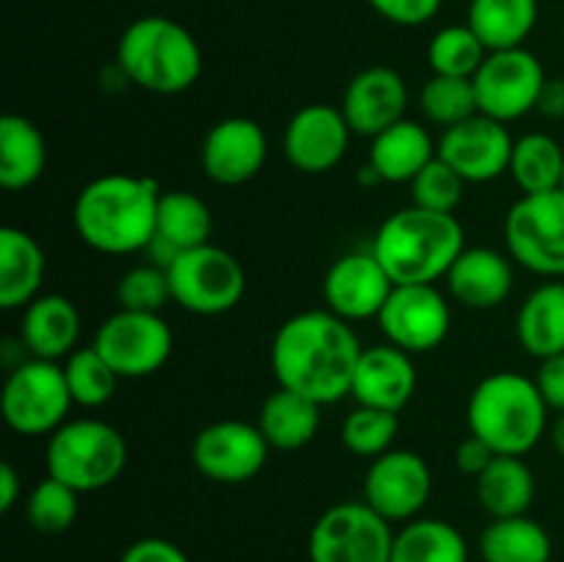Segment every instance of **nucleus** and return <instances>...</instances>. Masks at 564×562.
Masks as SVG:
<instances>
[{"label":"nucleus","instance_id":"34","mask_svg":"<svg viewBox=\"0 0 564 562\" xmlns=\"http://www.w3.org/2000/svg\"><path fill=\"white\" fill-rule=\"evenodd\" d=\"M160 240L171 242L176 251L207 246L213 237V213L207 202L191 191H163L158 204V229Z\"/></svg>","mask_w":564,"mask_h":562},{"label":"nucleus","instance_id":"31","mask_svg":"<svg viewBox=\"0 0 564 562\" xmlns=\"http://www.w3.org/2000/svg\"><path fill=\"white\" fill-rule=\"evenodd\" d=\"M482 562H551V534L529 516L490 518L479 534Z\"/></svg>","mask_w":564,"mask_h":562},{"label":"nucleus","instance_id":"11","mask_svg":"<svg viewBox=\"0 0 564 562\" xmlns=\"http://www.w3.org/2000/svg\"><path fill=\"white\" fill-rule=\"evenodd\" d=\"M94 347L119 378H149L169 364L174 353V331L163 314L119 309L94 334Z\"/></svg>","mask_w":564,"mask_h":562},{"label":"nucleus","instance_id":"5","mask_svg":"<svg viewBox=\"0 0 564 562\" xmlns=\"http://www.w3.org/2000/svg\"><path fill=\"white\" fill-rule=\"evenodd\" d=\"M116 66L143 91L171 97L196 86L204 55L196 36L176 20L141 17L121 33Z\"/></svg>","mask_w":564,"mask_h":562},{"label":"nucleus","instance_id":"43","mask_svg":"<svg viewBox=\"0 0 564 562\" xmlns=\"http://www.w3.org/2000/svg\"><path fill=\"white\" fill-rule=\"evenodd\" d=\"M119 562H191V556L165 538H141L127 545Z\"/></svg>","mask_w":564,"mask_h":562},{"label":"nucleus","instance_id":"29","mask_svg":"<svg viewBox=\"0 0 564 562\" xmlns=\"http://www.w3.org/2000/svg\"><path fill=\"white\" fill-rule=\"evenodd\" d=\"M534 490L532 468L518 455H496L477 477V499L490 518L527 516Z\"/></svg>","mask_w":564,"mask_h":562},{"label":"nucleus","instance_id":"15","mask_svg":"<svg viewBox=\"0 0 564 562\" xmlns=\"http://www.w3.org/2000/svg\"><path fill=\"white\" fill-rule=\"evenodd\" d=\"M270 455V444L259 424L240 419H220L198 430L191 446V461L207 479L220 485H240L257 477Z\"/></svg>","mask_w":564,"mask_h":562},{"label":"nucleus","instance_id":"22","mask_svg":"<svg viewBox=\"0 0 564 562\" xmlns=\"http://www.w3.org/2000/svg\"><path fill=\"white\" fill-rule=\"evenodd\" d=\"M516 273L512 259L496 248H463L446 273L449 295L466 309H496L510 298Z\"/></svg>","mask_w":564,"mask_h":562},{"label":"nucleus","instance_id":"18","mask_svg":"<svg viewBox=\"0 0 564 562\" xmlns=\"http://www.w3.org/2000/svg\"><path fill=\"white\" fill-rule=\"evenodd\" d=\"M350 125L341 108L312 102L297 110L284 130V154L301 174H325L345 160L350 147Z\"/></svg>","mask_w":564,"mask_h":562},{"label":"nucleus","instance_id":"20","mask_svg":"<svg viewBox=\"0 0 564 562\" xmlns=\"http://www.w3.org/2000/svg\"><path fill=\"white\" fill-rule=\"evenodd\" d=\"M339 108L350 125L352 136H364L372 141L375 136L405 119V77L391 66H369L347 83Z\"/></svg>","mask_w":564,"mask_h":562},{"label":"nucleus","instance_id":"38","mask_svg":"<svg viewBox=\"0 0 564 562\" xmlns=\"http://www.w3.org/2000/svg\"><path fill=\"white\" fill-rule=\"evenodd\" d=\"M397 433H400V417L394 411L369 406H358L356 411L347 413L339 430L345 450L369 461L394 450Z\"/></svg>","mask_w":564,"mask_h":562},{"label":"nucleus","instance_id":"1","mask_svg":"<svg viewBox=\"0 0 564 562\" xmlns=\"http://www.w3.org/2000/svg\"><path fill=\"white\" fill-rule=\"evenodd\" d=\"M364 347L352 323L328 309H308L284 320L270 345V367L281 389L319 406L350 397Z\"/></svg>","mask_w":564,"mask_h":562},{"label":"nucleus","instance_id":"16","mask_svg":"<svg viewBox=\"0 0 564 562\" xmlns=\"http://www.w3.org/2000/svg\"><path fill=\"white\" fill-rule=\"evenodd\" d=\"M512 147L516 138L510 136L507 125L477 114L441 132L438 158L449 163L466 185H482L510 171Z\"/></svg>","mask_w":564,"mask_h":562},{"label":"nucleus","instance_id":"44","mask_svg":"<svg viewBox=\"0 0 564 562\" xmlns=\"http://www.w3.org/2000/svg\"><path fill=\"white\" fill-rule=\"evenodd\" d=\"M534 383H538L540 395L549 402L551 411H564V353H556V356L540 361Z\"/></svg>","mask_w":564,"mask_h":562},{"label":"nucleus","instance_id":"4","mask_svg":"<svg viewBox=\"0 0 564 562\" xmlns=\"http://www.w3.org/2000/svg\"><path fill=\"white\" fill-rule=\"evenodd\" d=\"M549 402L534 378L521 372H490L468 397V433L482 439L496 455H529L549 433Z\"/></svg>","mask_w":564,"mask_h":562},{"label":"nucleus","instance_id":"49","mask_svg":"<svg viewBox=\"0 0 564 562\" xmlns=\"http://www.w3.org/2000/svg\"><path fill=\"white\" fill-rule=\"evenodd\" d=\"M562 187H564V180H562Z\"/></svg>","mask_w":564,"mask_h":562},{"label":"nucleus","instance_id":"3","mask_svg":"<svg viewBox=\"0 0 564 562\" xmlns=\"http://www.w3.org/2000/svg\"><path fill=\"white\" fill-rule=\"evenodd\" d=\"M369 248L394 284H435L466 248V231L455 215L411 204L380 224Z\"/></svg>","mask_w":564,"mask_h":562},{"label":"nucleus","instance_id":"10","mask_svg":"<svg viewBox=\"0 0 564 562\" xmlns=\"http://www.w3.org/2000/svg\"><path fill=\"white\" fill-rule=\"evenodd\" d=\"M394 523L367 501H339L314 521L308 562H391Z\"/></svg>","mask_w":564,"mask_h":562},{"label":"nucleus","instance_id":"23","mask_svg":"<svg viewBox=\"0 0 564 562\" xmlns=\"http://www.w3.org/2000/svg\"><path fill=\"white\" fill-rule=\"evenodd\" d=\"M80 342V312L75 303L58 292H44L22 309L20 345L28 356L64 361Z\"/></svg>","mask_w":564,"mask_h":562},{"label":"nucleus","instance_id":"27","mask_svg":"<svg viewBox=\"0 0 564 562\" xmlns=\"http://www.w3.org/2000/svg\"><path fill=\"white\" fill-rule=\"evenodd\" d=\"M47 169V141L31 119L6 114L0 119V185L28 191Z\"/></svg>","mask_w":564,"mask_h":562},{"label":"nucleus","instance_id":"35","mask_svg":"<svg viewBox=\"0 0 564 562\" xmlns=\"http://www.w3.org/2000/svg\"><path fill=\"white\" fill-rule=\"evenodd\" d=\"M64 375L72 400L80 408H102L105 402L113 400L119 383V375L94 345L69 353L64 358Z\"/></svg>","mask_w":564,"mask_h":562},{"label":"nucleus","instance_id":"8","mask_svg":"<svg viewBox=\"0 0 564 562\" xmlns=\"http://www.w3.org/2000/svg\"><path fill=\"white\" fill-rule=\"evenodd\" d=\"M169 281L176 306L202 317L231 312L248 287L240 259L213 242L182 251L169 268Z\"/></svg>","mask_w":564,"mask_h":562},{"label":"nucleus","instance_id":"12","mask_svg":"<svg viewBox=\"0 0 564 562\" xmlns=\"http://www.w3.org/2000/svg\"><path fill=\"white\" fill-rule=\"evenodd\" d=\"M471 80L479 114L510 125L538 110L540 94L549 77L532 50L512 47L485 55L482 66Z\"/></svg>","mask_w":564,"mask_h":562},{"label":"nucleus","instance_id":"32","mask_svg":"<svg viewBox=\"0 0 564 562\" xmlns=\"http://www.w3.org/2000/svg\"><path fill=\"white\" fill-rule=\"evenodd\" d=\"M391 562H468V543L441 518H413L394 532Z\"/></svg>","mask_w":564,"mask_h":562},{"label":"nucleus","instance_id":"30","mask_svg":"<svg viewBox=\"0 0 564 562\" xmlns=\"http://www.w3.org/2000/svg\"><path fill=\"white\" fill-rule=\"evenodd\" d=\"M538 0H471L466 25L482 39L488 53L523 47L538 25Z\"/></svg>","mask_w":564,"mask_h":562},{"label":"nucleus","instance_id":"19","mask_svg":"<svg viewBox=\"0 0 564 562\" xmlns=\"http://www.w3.org/2000/svg\"><path fill=\"white\" fill-rule=\"evenodd\" d=\"M268 163V136L246 116H229L209 127L202 143V169L215 185H246Z\"/></svg>","mask_w":564,"mask_h":562},{"label":"nucleus","instance_id":"47","mask_svg":"<svg viewBox=\"0 0 564 562\" xmlns=\"http://www.w3.org/2000/svg\"><path fill=\"white\" fill-rule=\"evenodd\" d=\"M22 494V483H20V474L11 463H3L0 466V512H11L14 505L20 501Z\"/></svg>","mask_w":564,"mask_h":562},{"label":"nucleus","instance_id":"33","mask_svg":"<svg viewBox=\"0 0 564 562\" xmlns=\"http://www.w3.org/2000/svg\"><path fill=\"white\" fill-rule=\"evenodd\" d=\"M507 174L516 180L523 196L560 191L564 180V149L549 132H527L516 138Z\"/></svg>","mask_w":564,"mask_h":562},{"label":"nucleus","instance_id":"40","mask_svg":"<svg viewBox=\"0 0 564 562\" xmlns=\"http://www.w3.org/2000/svg\"><path fill=\"white\" fill-rule=\"evenodd\" d=\"M463 191H466L463 176L449 163H444L438 154L411 182L413 204L422 209H430V213L455 215V209L463 202Z\"/></svg>","mask_w":564,"mask_h":562},{"label":"nucleus","instance_id":"28","mask_svg":"<svg viewBox=\"0 0 564 562\" xmlns=\"http://www.w3.org/2000/svg\"><path fill=\"white\" fill-rule=\"evenodd\" d=\"M319 411H323L319 402L279 386L273 395L264 397L257 424L268 439L270 450L292 452L312 444L319 430V419H323Z\"/></svg>","mask_w":564,"mask_h":562},{"label":"nucleus","instance_id":"2","mask_svg":"<svg viewBox=\"0 0 564 562\" xmlns=\"http://www.w3.org/2000/svg\"><path fill=\"white\" fill-rule=\"evenodd\" d=\"M160 185L152 176L102 174L77 193L72 224L88 248L110 257L147 251L158 229Z\"/></svg>","mask_w":564,"mask_h":562},{"label":"nucleus","instance_id":"48","mask_svg":"<svg viewBox=\"0 0 564 562\" xmlns=\"http://www.w3.org/2000/svg\"><path fill=\"white\" fill-rule=\"evenodd\" d=\"M551 444L564 457V411L556 413V419L551 422Z\"/></svg>","mask_w":564,"mask_h":562},{"label":"nucleus","instance_id":"7","mask_svg":"<svg viewBox=\"0 0 564 562\" xmlns=\"http://www.w3.org/2000/svg\"><path fill=\"white\" fill-rule=\"evenodd\" d=\"M72 406L61 361L31 356L6 375L0 411L17 435H53L69 419Z\"/></svg>","mask_w":564,"mask_h":562},{"label":"nucleus","instance_id":"13","mask_svg":"<svg viewBox=\"0 0 564 562\" xmlns=\"http://www.w3.org/2000/svg\"><path fill=\"white\" fill-rule=\"evenodd\" d=\"M389 345L422 356L441 347L452 328V309L435 284H394L378 314Z\"/></svg>","mask_w":564,"mask_h":562},{"label":"nucleus","instance_id":"37","mask_svg":"<svg viewBox=\"0 0 564 562\" xmlns=\"http://www.w3.org/2000/svg\"><path fill=\"white\" fill-rule=\"evenodd\" d=\"M488 47L468 25H446L430 39L427 61L433 75L474 77L482 66Z\"/></svg>","mask_w":564,"mask_h":562},{"label":"nucleus","instance_id":"46","mask_svg":"<svg viewBox=\"0 0 564 562\" xmlns=\"http://www.w3.org/2000/svg\"><path fill=\"white\" fill-rule=\"evenodd\" d=\"M538 110L549 119H562L564 116V80L554 77V80H545L543 94H540Z\"/></svg>","mask_w":564,"mask_h":562},{"label":"nucleus","instance_id":"21","mask_svg":"<svg viewBox=\"0 0 564 562\" xmlns=\"http://www.w3.org/2000/svg\"><path fill=\"white\" fill-rule=\"evenodd\" d=\"M419 386V372L413 367L411 353L394 345L364 347L358 358L356 378H352L350 397L358 406L383 408L400 413L413 400Z\"/></svg>","mask_w":564,"mask_h":562},{"label":"nucleus","instance_id":"42","mask_svg":"<svg viewBox=\"0 0 564 562\" xmlns=\"http://www.w3.org/2000/svg\"><path fill=\"white\" fill-rule=\"evenodd\" d=\"M383 20L402 28H416L433 20L444 0H367Z\"/></svg>","mask_w":564,"mask_h":562},{"label":"nucleus","instance_id":"26","mask_svg":"<svg viewBox=\"0 0 564 562\" xmlns=\"http://www.w3.org/2000/svg\"><path fill=\"white\" fill-rule=\"evenodd\" d=\"M516 336L523 353L540 361L564 353V281H545L523 298L516 317Z\"/></svg>","mask_w":564,"mask_h":562},{"label":"nucleus","instance_id":"25","mask_svg":"<svg viewBox=\"0 0 564 562\" xmlns=\"http://www.w3.org/2000/svg\"><path fill=\"white\" fill-rule=\"evenodd\" d=\"M435 154H438V143L433 141L427 127L402 119L372 138L367 163L378 171L380 182H408L411 185L413 176L430 160H435Z\"/></svg>","mask_w":564,"mask_h":562},{"label":"nucleus","instance_id":"41","mask_svg":"<svg viewBox=\"0 0 564 562\" xmlns=\"http://www.w3.org/2000/svg\"><path fill=\"white\" fill-rule=\"evenodd\" d=\"M116 301H119V309H127V312L160 314L165 303L174 301L169 270L158 268V264H138V268L127 270L116 287Z\"/></svg>","mask_w":564,"mask_h":562},{"label":"nucleus","instance_id":"17","mask_svg":"<svg viewBox=\"0 0 564 562\" xmlns=\"http://www.w3.org/2000/svg\"><path fill=\"white\" fill-rule=\"evenodd\" d=\"M391 290H394V281L386 273L372 248L341 253L323 279L325 309L347 323L378 320Z\"/></svg>","mask_w":564,"mask_h":562},{"label":"nucleus","instance_id":"9","mask_svg":"<svg viewBox=\"0 0 564 562\" xmlns=\"http://www.w3.org/2000/svg\"><path fill=\"white\" fill-rule=\"evenodd\" d=\"M512 262L545 279H564V187L521 196L505 220Z\"/></svg>","mask_w":564,"mask_h":562},{"label":"nucleus","instance_id":"45","mask_svg":"<svg viewBox=\"0 0 564 562\" xmlns=\"http://www.w3.org/2000/svg\"><path fill=\"white\" fill-rule=\"evenodd\" d=\"M496 457V452L490 450L488 444H485L482 439H477V435L468 433L466 439L457 444L455 450V466L460 468L463 474H468V477L477 479L479 474L485 472V468L490 466V461Z\"/></svg>","mask_w":564,"mask_h":562},{"label":"nucleus","instance_id":"14","mask_svg":"<svg viewBox=\"0 0 564 562\" xmlns=\"http://www.w3.org/2000/svg\"><path fill=\"white\" fill-rule=\"evenodd\" d=\"M433 494V472L419 452L389 450L364 474V501L389 523L419 518Z\"/></svg>","mask_w":564,"mask_h":562},{"label":"nucleus","instance_id":"36","mask_svg":"<svg viewBox=\"0 0 564 562\" xmlns=\"http://www.w3.org/2000/svg\"><path fill=\"white\" fill-rule=\"evenodd\" d=\"M419 105H422V114L427 116V121L444 127V130L479 114L471 77L433 75L419 94Z\"/></svg>","mask_w":564,"mask_h":562},{"label":"nucleus","instance_id":"6","mask_svg":"<svg viewBox=\"0 0 564 562\" xmlns=\"http://www.w3.org/2000/svg\"><path fill=\"white\" fill-rule=\"evenodd\" d=\"M44 463L50 477L61 479L77 494H94L121 477L127 466V441L102 419H66L47 435Z\"/></svg>","mask_w":564,"mask_h":562},{"label":"nucleus","instance_id":"24","mask_svg":"<svg viewBox=\"0 0 564 562\" xmlns=\"http://www.w3.org/2000/svg\"><path fill=\"white\" fill-rule=\"evenodd\" d=\"M47 257L36 237L17 226L0 229V309L14 312L42 295Z\"/></svg>","mask_w":564,"mask_h":562},{"label":"nucleus","instance_id":"39","mask_svg":"<svg viewBox=\"0 0 564 562\" xmlns=\"http://www.w3.org/2000/svg\"><path fill=\"white\" fill-rule=\"evenodd\" d=\"M77 490L64 485L55 477H44L33 485L25 499V516L36 532L61 534L75 523L77 518Z\"/></svg>","mask_w":564,"mask_h":562}]
</instances>
